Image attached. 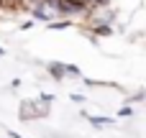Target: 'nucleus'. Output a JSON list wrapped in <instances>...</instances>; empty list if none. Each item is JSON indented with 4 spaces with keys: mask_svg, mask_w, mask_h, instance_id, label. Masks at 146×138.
<instances>
[{
    "mask_svg": "<svg viewBox=\"0 0 146 138\" xmlns=\"http://www.w3.org/2000/svg\"><path fill=\"white\" fill-rule=\"evenodd\" d=\"M49 72H51L54 79H64V74H67V72H64V64H56V61L49 64Z\"/></svg>",
    "mask_w": 146,
    "mask_h": 138,
    "instance_id": "1",
    "label": "nucleus"
},
{
    "mask_svg": "<svg viewBox=\"0 0 146 138\" xmlns=\"http://www.w3.org/2000/svg\"><path fill=\"white\" fill-rule=\"evenodd\" d=\"M8 136H10V138H23V136H18L15 131H8Z\"/></svg>",
    "mask_w": 146,
    "mask_h": 138,
    "instance_id": "2",
    "label": "nucleus"
},
{
    "mask_svg": "<svg viewBox=\"0 0 146 138\" xmlns=\"http://www.w3.org/2000/svg\"><path fill=\"white\" fill-rule=\"evenodd\" d=\"M3 54H5V49H3V46H0V56H3Z\"/></svg>",
    "mask_w": 146,
    "mask_h": 138,
    "instance_id": "3",
    "label": "nucleus"
}]
</instances>
